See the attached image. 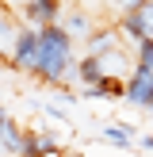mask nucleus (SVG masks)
<instances>
[{"label":"nucleus","mask_w":153,"mask_h":157,"mask_svg":"<svg viewBox=\"0 0 153 157\" xmlns=\"http://www.w3.org/2000/svg\"><path fill=\"white\" fill-rule=\"evenodd\" d=\"M122 46V35L119 27H96L88 38V54H103V50H119Z\"/></svg>","instance_id":"nucleus-9"},{"label":"nucleus","mask_w":153,"mask_h":157,"mask_svg":"<svg viewBox=\"0 0 153 157\" xmlns=\"http://www.w3.org/2000/svg\"><path fill=\"white\" fill-rule=\"evenodd\" d=\"M126 104L134 107H145V111H153V69H142L134 65V77L126 81Z\"/></svg>","instance_id":"nucleus-3"},{"label":"nucleus","mask_w":153,"mask_h":157,"mask_svg":"<svg viewBox=\"0 0 153 157\" xmlns=\"http://www.w3.org/2000/svg\"><path fill=\"white\" fill-rule=\"evenodd\" d=\"M38 46H42V35H38V27H23L19 31V42H15V54H12V69H19V73H31L35 77V65H38Z\"/></svg>","instance_id":"nucleus-2"},{"label":"nucleus","mask_w":153,"mask_h":157,"mask_svg":"<svg viewBox=\"0 0 153 157\" xmlns=\"http://www.w3.org/2000/svg\"><path fill=\"white\" fill-rule=\"evenodd\" d=\"M138 146H142V150H153V134H142V138H138Z\"/></svg>","instance_id":"nucleus-12"},{"label":"nucleus","mask_w":153,"mask_h":157,"mask_svg":"<svg viewBox=\"0 0 153 157\" xmlns=\"http://www.w3.org/2000/svg\"><path fill=\"white\" fill-rule=\"evenodd\" d=\"M61 27L69 31V38H73V42H76V38H80V42H88L92 31H96V27H92V15L84 12V8H73V12L61 19Z\"/></svg>","instance_id":"nucleus-8"},{"label":"nucleus","mask_w":153,"mask_h":157,"mask_svg":"<svg viewBox=\"0 0 153 157\" xmlns=\"http://www.w3.org/2000/svg\"><path fill=\"white\" fill-rule=\"evenodd\" d=\"M38 35H42V46H38V65H35V77L46 84H54V88H61V84L73 77L76 69V58H73V38H69V31L61 27V23H50V27H38Z\"/></svg>","instance_id":"nucleus-1"},{"label":"nucleus","mask_w":153,"mask_h":157,"mask_svg":"<svg viewBox=\"0 0 153 157\" xmlns=\"http://www.w3.org/2000/svg\"><path fill=\"white\" fill-rule=\"evenodd\" d=\"M61 157H73V153H69V150H65V153H61Z\"/></svg>","instance_id":"nucleus-13"},{"label":"nucleus","mask_w":153,"mask_h":157,"mask_svg":"<svg viewBox=\"0 0 153 157\" xmlns=\"http://www.w3.org/2000/svg\"><path fill=\"white\" fill-rule=\"evenodd\" d=\"M145 4H149V0H111V8L119 12V19H122V15H134V12H142Z\"/></svg>","instance_id":"nucleus-11"},{"label":"nucleus","mask_w":153,"mask_h":157,"mask_svg":"<svg viewBox=\"0 0 153 157\" xmlns=\"http://www.w3.org/2000/svg\"><path fill=\"white\" fill-rule=\"evenodd\" d=\"M0 111H4V100H0Z\"/></svg>","instance_id":"nucleus-14"},{"label":"nucleus","mask_w":153,"mask_h":157,"mask_svg":"<svg viewBox=\"0 0 153 157\" xmlns=\"http://www.w3.org/2000/svg\"><path fill=\"white\" fill-rule=\"evenodd\" d=\"M19 31H23V23L8 8H0V61L8 69H12V54H15V42H19Z\"/></svg>","instance_id":"nucleus-4"},{"label":"nucleus","mask_w":153,"mask_h":157,"mask_svg":"<svg viewBox=\"0 0 153 157\" xmlns=\"http://www.w3.org/2000/svg\"><path fill=\"white\" fill-rule=\"evenodd\" d=\"M99 138H103L107 146L130 150V146H134V127H130V123H115V127H103V130H99Z\"/></svg>","instance_id":"nucleus-10"},{"label":"nucleus","mask_w":153,"mask_h":157,"mask_svg":"<svg viewBox=\"0 0 153 157\" xmlns=\"http://www.w3.org/2000/svg\"><path fill=\"white\" fill-rule=\"evenodd\" d=\"M73 77L84 84V88H96V84H103V61H99V54H84V58H76V69Z\"/></svg>","instance_id":"nucleus-7"},{"label":"nucleus","mask_w":153,"mask_h":157,"mask_svg":"<svg viewBox=\"0 0 153 157\" xmlns=\"http://www.w3.org/2000/svg\"><path fill=\"white\" fill-rule=\"evenodd\" d=\"M31 27H50V23H61V0H27L23 8Z\"/></svg>","instance_id":"nucleus-5"},{"label":"nucleus","mask_w":153,"mask_h":157,"mask_svg":"<svg viewBox=\"0 0 153 157\" xmlns=\"http://www.w3.org/2000/svg\"><path fill=\"white\" fill-rule=\"evenodd\" d=\"M65 146H58V138L46 134V130H27V142H23V157H61Z\"/></svg>","instance_id":"nucleus-6"}]
</instances>
